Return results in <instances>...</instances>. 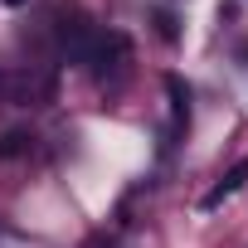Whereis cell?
<instances>
[{"label":"cell","mask_w":248,"mask_h":248,"mask_svg":"<svg viewBox=\"0 0 248 248\" xmlns=\"http://www.w3.org/2000/svg\"><path fill=\"white\" fill-rule=\"evenodd\" d=\"M127 59H132V44H127V34H117V30H107V34H97L93 39V49H88V68H93V78H117L122 68H127Z\"/></svg>","instance_id":"1"},{"label":"cell","mask_w":248,"mask_h":248,"mask_svg":"<svg viewBox=\"0 0 248 248\" xmlns=\"http://www.w3.org/2000/svg\"><path fill=\"white\" fill-rule=\"evenodd\" d=\"M243 180H248V161H238V166H229V170L219 175V185H214V190H209V195H204L200 204H204V209H219V204H224L229 195H238V190H243Z\"/></svg>","instance_id":"2"},{"label":"cell","mask_w":248,"mask_h":248,"mask_svg":"<svg viewBox=\"0 0 248 248\" xmlns=\"http://www.w3.org/2000/svg\"><path fill=\"white\" fill-rule=\"evenodd\" d=\"M5 5H25V0H5Z\"/></svg>","instance_id":"6"},{"label":"cell","mask_w":248,"mask_h":248,"mask_svg":"<svg viewBox=\"0 0 248 248\" xmlns=\"http://www.w3.org/2000/svg\"><path fill=\"white\" fill-rule=\"evenodd\" d=\"M0 88H5V73H0Z\"/></svg>","instance_id":"7"},{"label":"cell","mask_w":248,"mask_h":248,"mask_svg":"<svg viewBox=\"0 0 248 248\" xmlns=\"http://www.w3.org/2000/svg\"><path fill=\"white\" fill-rule=\"evenodd\" d=\"M156 25H161V39H175V20H170V15H166V10H161V15H156Z\"/></svg>","instance_id":"5"},{"label":"cell","mask_w":248,"mask_h":248,"mask_svg":"<svg viewBox=\"0 0 248 248\" xmlns=\"http://www.w3.org/2000/svg\"><path fill=\"white\" fill-rule=\"evenodd\" d=\"M166 93H170V112H175V132H180L185 122H190V88H185V83H180V78L170 73V78H166Z\"/></svg>","instance_id":"3"},{"label":"cell","mask_w":248,"mask_h":248,"mask_svg":"<svg viewBox=\"0 0 248 248\" xmlns=\"http://www.w3.org/2000/svg\"><path fill=\"white\" fill-rule=\"evenodd\" d=\"M30 132H5V137H0V161H15V156H25L30 151Z\"/></svg>","instance_id":"4"}]
</instances>
